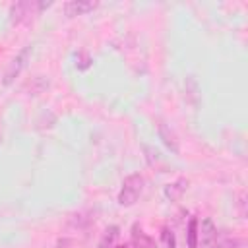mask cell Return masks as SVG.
Here are the masks:
<instances>
[{
	"instance_id": "cell-1",
	"label": "cell",
	"mask_w": 248,
	"mask_h": 248,
	"mask_svg": "<svg viewBox=\"0 0 248 248\" xmlns=\"http://www.w3.org/2000/svg\"><path fill=\"white\" fill-rule=\"evenodd\" d=\"M143 186H145V180H143V176H141L140 172L128 174V176L122 180V188H120V192H118V205H122V207H132V205L140 200V196H141V192H143Z\"/></svg>"
},
{
	"instance_id": "cell-12",
	"label": "cell",
	"mask_w": 248,
	"mask_h": 248,
	"mask_svg": "<svg viewBox=\"0 0 248 248\" xmlns=\"http://www.w3.org/2000/svg\"><path fill=\"white\" fill-rule=\"evenodd\" d=\"M116 236H118V227H116V225H112V227H108V229L105 231V234H103V240H101V246H105V248H110Z\"/></svg>"
},
{
	"instance_id": "cell-13",
	"label": "cell",
	"mask_w": 248,
	"mask_h": 248,
	"mask_svg": "<svg viewBox=\"0 0 248 248\" xmlns=\"http://www.w3.org/2000/svg\"><path fill=\"white\" fill-rule=\"evenodd\" d=\"M29 87H31V95H39L41 91H45L48 87V79L45 76H37Z\"/></svg>"
},
{
	"instance_id": "cell-10",
	"label": "cell",
	"mask_w": 248,
	"mask_h": 248,
	"mask_svg": "<svg viewBox=\"0 0 248 248\" xmlns=\"http://www.w3.org/2000/svg\"><path fill=\"white\" fill-rule=\"evenodd\" d=\"M188 246L198 248V219H190L188 223Z\"/></svg>"
},
{
	"instance_id": "cell-16",
	"label": "cell",
	"mask_w": 248,
	"mask_h": 248,
	"mask_svg": "<svg viewBox=\"0 0 248 248\" xmlns=\"http://www.w3.org/2000/svg\"><path fill=\"white\" fill-rule=\"evenodd\" d=\"M97 248H105V246H101V244H99V246H97Z\"/></svg>"
},
{
	"instance_id": "cell-3",
	"label": "cell",
	"mask_w": 248,
	"mask_h": 248,
	"mask_svg": "<svg viewBox=\"0 0 248 248\" xmlns=\"http://www.w3.org/2000/svg\"><path fill=\"white\" fill-rule=\"evenodd\" d=\"M99 6V2H93V0H72V2H66L64 4V12L68 17H74V16H83L91 10H95Z\"/></svg>"
},
{
	"instance_id": "cell-5",
	"label": "cell",
	"mask_w": 248,
	"mask_h": 248,
	"mask_svg": "<svg viewBox=\"0 0 248 248\" xmlns=\"http://www.w3.org/2000/svg\"><path fill=\"white\" fill-rule=\"evenodd\" d=\"M157 130H159V138L163 140V143H165L172 153H178V151H180V147H178V140H176L174 132L167 126V122L157 120Z\"/></svg>"
},
{
	"instance_id": "cell-8",
	"label": "cell",
	"mask_w": 248,
	"mask_h": 248,
	"mask_svg": "<svg viewBox=\"0 0 248 248\" xmlns=\"http://www.w3.org/2000/svg\"><path fill=\"white\" fill-rule=\"evenodd\" d=\"M143 147V153H145V159H147V163H149V167H153V169H165V161H163V157H161V153L155 149V147H151V145H141Z\"/></svg>"
},
{
	"instance_id": "cell-9",
	"label": "cell",
	"mask_w": 248,
	"mask_h": 248,
	"mask_svg": "<svg viewBox=\"0 0 248 248\" xmlns=\"http://www.w3.org/2000/svg\"><path fill=\"white\" fill-rule=\"evenodd\" d=\"M27 8H29V2H17L10 8V21L12 23H19L25 14H27Z\"/></svg>"
},
{
	"instance_id": "cell-7",
	"label": "cell",
	"mask_w": 248,
	"mask_h": 248,
	"mask_svg": "<svg viewBox=\"0 0 248 248\" xmlns=\"http://www.w3.org/2000/svg\"><path fill=\"white\" fill-rule=\"evenodd\" d=\"M186 188H188V180H186V178H178V180H174L172 184H167V186H165V196H167L169 200H178V198L186 192Z\"/></svg>"
},
{
	"instance_id": "cell-15",
	"label": "cell",
	"mask_w": 248,
	"mask_h": 248,
	"mask_svg": "<svg viewBox=\"0 0 248 248\" xmlns=\"http://www.w3.org/2000/svg\"><path fill=\"white\" fill-rule=\"evenodd\" d=\"M52 6V2H41L39 4V10H45V8H50Z\"/></svg>"
},
{
	"instance_id": "cell-14",
	"label": "cell",
	"mask_w": 248,
	"mask_h": 248,
	"mask_svg": "<svg viewBox=\"0 0 248 248\" xmlns=\"http://www.w3.org/2000/svg\"><path fill=\"white\" fill-rule=\"evenodd\" d=\"M163 240L167 242L169 248H174V234L169 229H163Z\"/></svg>"
},
{
	"instance_id": "cell-4",
	"label": "cell",
	"mask_w": 248,
	"mask_h": 248,
	"mask_svg": "<svg viewBox=\"0 0 248 248\" xmlns=\"http://www.w3.org/2000/svg\"><path fill=\"white\" fill-rule=\"evenodd\" d=\"M198 238L202 240L203 248H211L215 238H217V227L213 225L211 219H203L202 225H198Z\"/></svg>"
},
{
	"instance_id": "cell-6",
	"label": "cell",
	"mask_w": 248,
	"mask_h": 248,
	"mask_svg": "<svg viewBox=\"0 0 248 248\" xmlns=\"http://www.w3.org/2000/svg\"><path fill=\"white\" fill-rule=\"evenodd\" d=\"M184 93H186V99H188L194 107L200 105L202 93H200V83H198V79H196L194 76H188V78H186V81H184Z\"/></svg>"
},
{
	"instance_id": "cell-2",
	"label": "cell",
	"mask_w": 248,
	"mask_h": 248,
	"mask_svg": "<svg viewBox=\"0 0 248 248\" xmlns=\"http://www.w3.org/2000/svg\"><path fill=\"white\" fill-rule=\"evenodd\" d=\"M31 52H33V46L27 45V46H23V48L10 60V64H8V68H6L4 76H2V83H4V85H10V83L21 74V70H23V68L27 66V62H29Z\"/></svg>"
},
{
	"instance_id": "cell-11",
	"label": "cell",
	"mask_w": 248,
	"mask_h": 248,
	"mask_svg": "<svg viewBox=\"0 0 248 248\" xmlns=\"http://www.w3.org/2000/svg\"><path fill=\"white\" fill-rule=\"evenodd\" d=\"M91 64H93V58H91L85 50H79V52L76 54V68H78V70L83 72V70H87Z\"/></svg>"
}]
</instances>
